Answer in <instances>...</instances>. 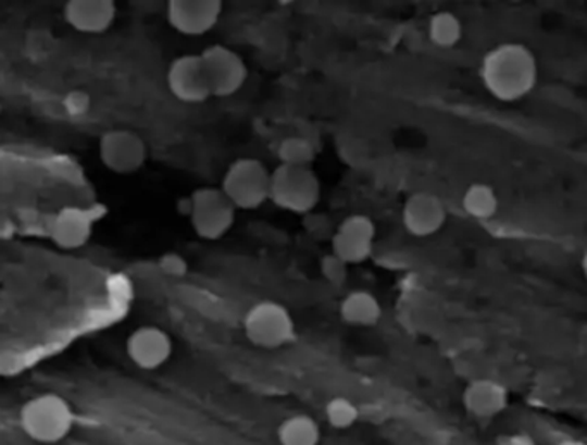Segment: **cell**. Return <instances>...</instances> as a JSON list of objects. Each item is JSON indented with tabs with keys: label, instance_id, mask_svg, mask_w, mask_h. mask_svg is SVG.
Segmentation results:
<instances>
[{
	"label": "cell",
	"instance_id": "6da1fadb",
	"mask_svg": "<svg viewBox=\"0 0 587 445\" xmlns=\"http://www.w3.org/2000/svg\"><path fill=\"white\" fill-rule=\"evenodd\" d=\"M480 78L492 97L515 102L538 84V61L524 44H500L484 55Z\"/></svg>",
	"mask_w": 587,
	"mask_h": 445
},
{
	"label": "cell",
	"instance_id": "7a4b0ae2",
	"mask_svg": "<svg viewBox=\"0 0 587 445\" xmlns=\"http://www.w3.org/2000/svg\"><path fill=\"white\" fill-rule=\"evenodd\" d=\"M75 409L63 396L47 392L32 397L20 411V427L38 444H58L75 429Z\"/></svg>",
	"mask_w": 587,
	"mask_h": 445
},
{
	"label": "cell",
	"instance_id": "3957f363",
	"mask_svg": "<svg viewBox=\"0 0 587 445\" xmlns=\"http://www.w3.org/2000/svg\"><path fill=\"white\" fill-rule=\"evenodd\" d=\"M270 199L285 211L307 214L321 199V182L311 168L279 164L271 173Z\"/></svg>",
	"mask_w": 587,
	"mask_h": 445
},
{
	"label": "cell",
	"instance_id": "277c9868",
	"mask_svg": "<svg viewBox=\"0 0 587 445\" xmlns=\"http://www.w3.org/2000/svg\"><path fill=\"white\" fill-rule=\"evenodd\" d=\"M271 173L259 159L241 158L223 176L224 196L236 209L261 208L270 199Z\"/></svg>",
	"mask_w": 587,
	"mask_h": 445
},
{
	"label": "cell",
	"instance_id": "5b68a950",
	"mask_svg": "<svg viewBox=\"0 0 587 445\" xmlns=\"http://www.w3.org/2000/svg\"><path fill=\"white\" fill-rule=\"evenodd\" d=\"M243 330L253 346L262 349H279L295 338L290 311L274 300H262L252 306L245 314Z\"/></svg>",
	"mask_w": 587,
	"mask_h": 445
},
{
	"label": "cell",
	"instance_id": "8992f818",
	"mask_svg": "<svg viewBox=\"0 0 587 445\" xmlns=\"http://www.w3.org/2000/svg\"><path fill=\"white\" fill-rule=\"evenodd\" d=\"M191 228L203 240H220L235 225L236 208L221 188L203 187L190 197Z\"/></svg>",
	"mask_w": 587,
	"mask_h": 445
},
{
	"label": "cell",
	"instance_id": "52a82bcc",
	"mask_svg": "<svg viewBox=\"0 0 587 445\" xmlns=\"http://www.w3.org/2000/svg\"><path fill=\"white\" fill-rule=\"evenodd\" d=\"M200 55L211 97H232L249 78V67L238 52L226 46H212Z\"/></svg>",
	"mask_w": 587,
	"mask_h": 445
},
{
	"label": "cell",
	"instance_id": "ba28073f",
	"mask_svg": "<svg viewBox=\"0 0 587 445\" xmlns=\"http://www.w3.org/2000/svg\"><path fill=\"white\" fill-rule=\"evenodd\" d=\"M149 149L137 132L128 128H112L99 140V158L112 173L133 175L147 163Z\"/></svg>",
	"mask_w": 587,
	"mask_h": 445
},
{
	"label": "cell",
	"instance_id": "9c48e42d",
	"mask_svg": "<svg viewBox=\"0 0 587 445\" xmlns=\"http://www.w3.org/2000/svg\"><path fill=\"white\" fill-rule=\"evenodd\" d=\"M223 13L221 0H171L167 22L178 34L200 37L211 32Z\"/></svg>",
	"mask_w": 587,
	"mask_h": 445
},
{
	"label": "cell",
	"instance_id": "30bf717a",
	"mask_svg": "<svg viewBox=\"0 0 587 445\" xmlns=\"http://www.w3.org/2000/svg\"><path fill=\"white\" fill-rule=\"evenodd\" d=\"M166 82L170 92L185 104H202L211 97L199 54L174 59L167 67Z\"/></svg>",
	"mask_w": 587,
	"mask_h": 445
},
{
	"label": "cell",
	"instance_id": "8fae6325",
	"mask_svg": "<svg viewBox=\"0 0 587 445\" xmlns=\"http://www.w3.org/2000/svg\"><path fill=\"white\" fill-rule=\"evenodd\" d=\"M126 354L140 370H158L173 356V338L166 330L146 325L133 330L126 341Z\"/></svg>",
	"mask_w": 587,
	"mask_h": 445
},
{
	"label": "cell",
	"instance_id": "7c38bea8",
	"mask_svg": "<svg viewBox=\"0 0 587 445\" xmlns=\"http://www.w3.org/2000/svg\"><path fill=\"white\" fill-rule=\"evenodd\" d=\"M403 225L415 237L438 234L447 221V209L441 199L430 191H415L403 206Z\"/></svg>",
	"mask_w": 587,
	"mask_h": 445
},
{
	"label": "cell",
	"instance_id": "4fadbf2b",
	"mask_svg": "<svg viewBox=\"0 0 587 445\" xmlns=\"http://www.w3.org/2000/svg\"><path fill=\"white\" fill-rule=\"evenodd\" d=\"M116 16L117 8L111 0H70L64 5V20L79 34H105Z\"/></svg>",
	"mask_w": 587,
	"mask_h": 445
},
{
	"label": "cell",
	"instance_id": "5bb4252c",
	"mask_svg": "<svg viewBox=\"0 0 587 445\" xmlns=\"http://www.w3.org/2000/svg\"><path fill=\"white\" fill-rule=\"evenodd\" d=\"M91 234H93V220L90 212L76 206L61 209L50 221L49 237L59 249H79L88 244Z\"/></svg>",
	"mask_w": 587,
	"mask_h": 445
},
{
	"label": "cell",
	"instance_id": "9a60e30c",
	"mask_svg": "<svg viewBox=\"0 0 587 445\" xmlns=\"http://www.w3.org/2000/svg\"><path fill=\"white\" fill-rule=\"evenodd\" d=\"M463 406L472 417L495 418L509 406V391L497 380H474L463 392Z\"/></svg>",
	"mask_w": 587,
	"mask_h": 445
},
{
	"label": "cell",
	"instance_id": "2e32d148",
	"mask_svg": "<svg viewBox=\"0 0 587 445\" xmlns=\"http://www.w3.org/2000/svg\"><path fill=\"white\" fill-rule=\"evenodd\" d=\"M345 323L352 326H374L383 317L379 300L367 291H353L339 306Z\"/></svg>",
	"mask_w": 587,
	"mask_h": 445
},
{
	"label": "cell",
	"instance_id": "e0dca14e",
	"mask_svg": "<svg viewBox=\"0 0 587 445\" xmlns=\"http://www.w3.org/2000/svg\"><path fill=\"white\" fill-rule=\"evenodd\" d=\"M277 441L282 445H319L321 427L307 415H295L279 424Z\"/></svg>",
	"mask_w": 587,
	"mask_h": 445
},
{
	"label": "cell",
	"instance_id": "ac0fdd59",
	"mask_svg": "<svg viewBox=\"0 0 587 445\" xmlns=\"http://www.w3.org/2000/svg\"><path fill=\"white\" fill-rule=\"evenodd\" d=\"M463 211L476 220H489L498 211L497 191L486 184H472L462 199Z\"/></svg>",
	"mask_w": 587,
	"mask_h": 445
},
{
	"label": "cell",
	"instance_id": "d6986e66",
	"mask_svg": "<svg viewBox=\"0 0 587 445\" xmlns=\"http://www.w3.org/2000/svg\"><path fill=\"white\" fill-rule=\"evenodd\" d=\"M462 23L450 11H439L430 16L427 34H429L430 42L439 49L455 47L462 38Z\"/></svg>",
	"mask_w": 587,
	"mask_h": 445
},
{
	"label": "cell",
	"instance_id": "ffe728a7",
	"mask_svg": "<svg viewBox=\"0 0 587 445\" xmlns=\"http://www.w3.org/2000/svg\"><path fill=\"white\" fill-rule=\"evenodd\" d=\"M373 240L355 237V235L336 232L333 237V255L341 259L345 264H359L373 255Z\"/></svg>",
	"mask_w": 587,
	"mask_h": 445
},
{
	"label": "cell",
	"instance_id": "44dd1931",
	"mask_svg": "<svg viewBox=\"0 0 587 445\" xmlns=\"http://www.w3.org/2000/svg\"><path fill=\"white\" fill-rule=\"evenodd\" d=\"M277 158L286 166L311 168L315 149L311 140L303 137H288L277 147Z\"/></svg>",
	"mask_w": 587,
	"mask_h": 445
},
{
	"label": "cell",
	"instance_id": "7402d4cb",
	"mask_svg": "<svg viewBox=\"0 0 587 445\" xmlns=\"http://www.w3.org/2000/svg\"><path fill=\"white\" fill-rule=\"evenodd\" d=\"M327 423L332 424L333 429L347 430L359 420V408L352 400L347 397H333L324 408Z\"/></svg>",
	"mask_w": 587,
	"mask_h": 445
},
{
	"label": "cell",
	"instance_id": "603a6c76",
	"mask_svg": "<svg viewBox=\"0 0 587 445\" xmlns=\"http://www.w3.org/2000/svg\"><path fill=\"white\" fill-rule=\"evenodd\" d=\"M338 230L339 232H345V234L355 235V237L367 238V240L374 242V237H376V225L365 214H352V217H348L339 225Z\"/></svg>",
	"mask_w": 587,
	"mask_h": 445
},
{
	"label": "cell",
	"instance_id": "cb8c5ba5",
	"mask_svg": "<svg viewBox=\"0 0 587 445\" xmlns=\"http://www.w3.org/2000/svg\"><path fill=\"white\" fill-rule=\"evenodd\" d=\"M348 264H345L341 259L336 258L335 255L326 256L321 262V271H323L324 279L333 285H344L347 280Z\"/></svg>",
	"mask_w": 587,
	"mask_h": 445
},
{
	"label": "cell",
	"instance_id": "d4e9b609",
	"mask_svg": "<svg viewBox=\"0 0 587 445\" xmlns=\"http://www.w3.org/2000/svg\"><path fill=\"white\" fill-rule=\"evenodd\" d=\"M507 445H536L534 444L533 438L529 437V435H525V433H519V435H513V437L509 438V442H507Z\"/></svg>",
	"mask_w": 587,
	"mask_h": 445
},
{
	"label": "cell",
	"instance_id": "484cf974",
	"mask_svg": "<svg viewBox=\"0 0 587 445\" xmlns=\"http://www.w3.org/2000/svg\"><path fill=\"white\" fill-rule=\"evenodd\" d=\"M557 445H586L583 441H575V438H565V441L559 442Z\"/></svg>",
	"mask_w": 587,
	"mask_h": 445
}]
</instances>
